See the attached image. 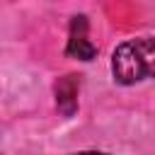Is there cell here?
I'll return each instance as SVG.
<instances>
[{"mask_svg":"<svg viewBox=\"0 0 155 155\" xmlns=\"http://www.w3.org/2000/svg\"><path fill=\"white\" fill-rule=\"evenodd\" d=\"M111 73L119 85H136L155 78V36H138L119 44L111 53Z\"/></svg>","mask_w":155,"mask_h":155,"instance_id":"cell-1","label":"cell"},{"mask_svg":"<svg viewBox=\"0 0 155 155\" xmlns=\"http://www.w3.org/2000/svg\"><path fill=\"white\" fill-rule=\"evenodd\" d=\"M56 107L63 116H73L78 111V92H80V78L75 73H68L63 78H58L56 87Z\"/></svg>","mask_w":155,"mask_h":155,"instance_id":"cell-2","label":"cell"},{"mask_svg":"<svg viewBox=\"0 0 155 155\" xmlns=\"http://www.w3.org/2000/svg\"><path fill=\"white\" fill-rule=\"evenodd\" d=\"M65 53L70 58H78V61H92L97 56V46L87 36H70L68 46H65Z\"/></svg>","mask_w":155,"mask_h":155,"instance_id":"cell-3","label":"cell"},{"mask_svg":"<svg viewBox=\"0 0 155 155\" xmlns=\"http://www.w3.org/2000/svg\"><path fill=\"white\" fill-rule=\"evenodd\" d=\"M87 34V17L78 15L70 19V36H85Z\"/></svg>","mask_w":155,"mask_h":155,"instance_id":"cell-4","label":"cell"},{"mask_svg":"<svg viewBox=\"0 0 155 155\" xmlns=\"http://www.w3.org/2000/svg\"><path fill=\"white\" fill-rule=\"evenodd\" d=\"M73 155H109V153H97V150H82V153H73Z\"/></svg>","mask_w":155,"mask_h":155,"instance_id":"cell-5","label":"cell"}]
</instances>
